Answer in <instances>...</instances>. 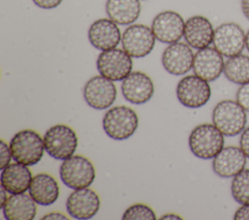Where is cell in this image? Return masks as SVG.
<instances>
[{
  "mask_svg": "<svg viewBox=\"0 0 249 220\" xmlns=\"http://www.w3.org/2000/svg\"><path fill=\"white\" fill-rule=\"evenodd\" d=\"M233 218L235 220H249V204H241L234 212Z\"/></svg>",
  "mask_w": 249,
  "mask_h": 220,
  "instance_id": "obj_31",
  "label": "cell"
},
{
  "mask_svg": "<svg viewBox=\"0 0 249 220\" xmlns=\"http://www.w3.org/2000/svg\"><path fill=\"white\" fill-rule=\"evenodd\" d=\"M160 219V220H162V219H182V217L179 216V215H177V214L167 213V214H164L163 216H161Z\"/></svg>",
  "mask_w": 249,
  "mask_h": 220,
  "instance_id": "obj_35",
  "label": "cell"
},
{
  "mask_svg": "<svg viewBox=\"0 0 249 220\" xmlns=\"http://www.w3.org/2000/svg\"><path fill=\"white\" fill-rule=\"evenodd\" d=\"M214 47L226 57L240 54L245 47V33L235 22H225L214 30Z\"/></svg>",
  "mask_w": 249,
  "mask_h": 220,
  "instance_id": "obj_11",
  "label": "cell"
},
{
  "mask_svg": "<svg viewBox=\"0 0 249 220\" xmlns=\"http://www.w3.org/2000/svg\"><path fill=\"white\" fill-rule=\"evenodd\" d=\"M43 140L45 150L56 160H65L71 157L78 146L76 132L65 124H56L49 128Z\"/></svg>",
  "mask_w": 249,
  "mask_h": 220,
  "instance_id": "obj_6",
  "label": "cell"
},
{
  "mask_svg": "<svg viewBox=\"0 0 249 220\" xmlns=\"http://www.w3.org/2000/svg\"><path fill=\"white\" fill-rule=\"evenodd\" d=\"M151 28L158 41L169 45L179 42L184 36L185 21L178 13L164 11L154 17Z\"/></svg>",
  "mask_w": 249,
  "mask_h": 220,
  "instance_id": "obj_12",
  "label": "cell"
},
{
  "mask_svg": "<svg viewBox=\"0 0 249 220\" xmlns=\"http://www.w3.org/2000/svg\"><path fill=\"white\" fill-rule=\"evenodd\" d=\"M195 54L188 44L176 42L169 44L161 54L164 70L173 76H183L193 69Z\"/></svg>",
  "mask_w": 249,
  "mask_h": 220,
  "instance_id": "obj_14",
  "label": "cell"
},
{
  "mask_svg": "<svg viewBox=\"0 0 249 220\" xmlns=\"http://www.w3.org/2000/svg\"><path fill=\"white\" fill-rule=\"evenodd\" d=\"M232 198L240 204H249V169H243L233 176L231 184Z\"/></svg>",
  "mask_w": 249,
  "mask_h": 220,
  "instance_id": "obj_25",
  "label": "cell"
},
{
  "mask_svg": "<svg viewBox=\"0 0 249 220\" xmlns=\"http://www.w3.org/2000/svg\"><path fill=\"white\" fill-rule=\"evenodd\" d=\"M156 37L152 28L144 24H130L122 35L123 49L132 58H142L151 53Z\"/></svg>",
  "mask_w": 249,
  "mask_h": 220,
  "instance_id": "obj_9",
  "label": "cell"
},
{
  "mask_svg": "<svg viewBox=\"0 0 249 220\" xmlns=\"http://www.w3.org/2000/svg\"><path fill=\"white\" fill-rule=\"evenodd\" d=\"M239 145L247 158H249V127L245 128L241 132L239 139Z\"/></svg>",
  "mask_w": 249,
  "mask_h": 220,
  "instance_id": "obj_29",
  "label": "cell"
},
{
  "mask_svg": "<svg viewBox=\"0 0 249 220\" xmlns=\"http://www.w3.org/2000/svg\"><path fill=\"white\" fill-rule=\"evenodd\" d=\"M225 61L223 55L215 47H204L195 53L193 71L197 77L213 81L224 72Z\"/></svg>",
  "mask_w": 249,
  "mask_h": 220,
  "instance_id": "obj_17",
  "label": "cell"
},
{
  "mask_svg": "<svg viewBox=\"0 0 249 220\" xmlns=\"http://www.w3.org/2000/svg\"><path fill=\"white\" fill-rule=\"evenodd\" d=\"M13 159L25 166L39 163L44 155V140L34 130L24 129L16 133L10 141Z\"/></svg>",
  "mask_w": 249,
  "mask_h": 220,
  "instance_id": "obj_1",
  "label": "cell"
},
{
  "mask_svg": "<svg viewBox=\"0 0 249 220\" xmlns=\"http://www.w3.org/2000/svg\"><path fill=\"white\" fill-rule=\"evenodd\" d=\"M224 135L214 125L199 124L193 129L189 136V147L197 158L213 159L224 147Z\"/></svg>",
  "mask_w": 249,
  "mask_h": 220,
  "instance_id": "obj_2",
  "label": "cell"
},
{
  "mask_svg": "<svg viewBox=\"0 0 249 220\" xmlns=\"http://www.w3.org/2000/svg\"><path fill=\"white\" fill-rule=\"evenodd\" d=\"M237 103L246 110L249 111V82L240 85L236 91Z\"/></svg>",
  "mask_w": 249,
  "mask_h": 220,
  "instance_id": "obj_27",
  "label": "cell"
},
{
  "mask_svg": "<svg viewBox=\"0 0 249 220\" xmlns=\"http://www.w3.org/2000/svg\"><path fill=\"white\" fill-rule=\"evenodd\" d=\"M0 194H1V198H0V207L2 208V206L5 204L7 199H8V191L1 186V190H0Z\"/></svg>",
  "mask_w": 249,
  "mask_h": 220,
  "instance_id": "obj_34",
  "label": "cell"
},
{
  "mask_svg": "<svg viewBox=\"0 0 249 220\" xmlns=\"http://www.w3.org/2000/svg\"><path fill=\"white\" fill-rule=\"evenodd\" d=\"M34 2V4L42 9H54L56 7H58L63 0H32Z\"/></svg>",
  "mask_w": 249,
  "mask_h": 220,
  "instance_id": "obj_30",
  "label": "cell"
},
{
  "mask_svg": "<svg viewBox=\"0 0 249 220\" xmlns=\"http://www.w3.org/2000/svg\"><path fill=\"white\" fill-rule=\"evenodd\" d=\"M96 68L101 76L113 81H121L132 72V57L117 47L103 50L96 59Z\"/></svg>",
  "mask_w": 249,
  "mask_h": 220,
  "instance_id": "obj_7",
  "label": "cell"
},
{
  "mask_svg": "<svg viewBox=\"0 0 249 220\" xmlns=\"http://www.w3.org/2000/svg\"><path fill=\"white\" fill-rule=\"evenodd\" d=\"M83 95L90 108L105 110L114 104L117 98V87L113 80L101 75L94 76L86 82Z\"/></svg>",
  "mask_w": 249,
  "mask_h": 220,
  "instance_id": "obj_10",
  "label": "cell"
},
{
  "mask_svg": "<svg viewBox=\"0 0 249 220\" xmlns=\"http://www.w3.org/2000/svg\"><path fill=\"white\" fill-rule=\"evenodd\" d=\"M88 37L91 46L101 51L115 48L122 42L118 24L109 17L93 21L89 28Z\"/></svg>",
  "mask_w": 249,
  "mask_h": 220,
  "instance_id": "obj_16",
  "label": "cell"
},
{
  "mask_svg": "<svg viewBox=\"0 0 249 220\" xmlns=\"http://www.w3.org/2000/svg\"><path fill=\"white\" fill-rule=\"evenodd\" d=\"M245 47H246L247 50L249 51V30H248L247 33L245 34Z\"/></svg>",
  "mask_w": 249,
  "mask_h": 220,
  "instance_id": "obj_36",
  "label": "cell"
},
{
  "mask_svg": "<svg viewBox=\"0 0 249 220\" xmlns=\"http://www.w3.org/2000/svg\"><path fill=\"white\" fill-rule=\"evenodd\" d=\"M212 122L224 136L234 137L245 129L246 110L237 101L223 100L213 109Z\"/></svg>",
  "mask_w": 249,
  "mask_h": 220,
  "instance_id": "obj_4",
  "label": "cell"
},
{
  "mask_svg": "<svg viewBox=\"0 0 249 220\" xmlns=\"http://www.w3.org/2000/svg\"><path fill=\"white\" fill-rule=\"evenodd\" d=\"M247 157L240 147L230 145L223 149L213 158L212 169L214 173L223 178L233 177L245 169Z\"/></svg>",
  "mask_w": 249,
  "mask_h": 220,
  "instance_id": "obj_18",
  "label": "cell"
},
{
  "mask_svg": "<svg viewBox=\"0 0 249 220\" xmlns=\"http://www.w3.org/2000/svg\"><path fill=\"white\" fill-rule=\"evenodd\" d=\"M176 96L184 107L198 109L209 101L211 87L207 80L196 75H190L182 78L177 83Z\"/></svg>",
  "mask_w": 249,
  "mask_h": 220,
  "instance_id": "obj_8",
  "label": "cell"
},
{
  "mask_svg": "<svg viewBox=\"0 0 249 220\" xmlns=\"http://www.w3.org/2000/svg\"><path fill=\"white\" fill-rule=\"evenodd\" d=\"M122 218L124 220H156L157 216L149 205L134 204L125 209Z\"/></svg>",
  "mask_w": 249,
  "mask_h": 220,
  "instance_id": "obj_26",
  "label": "cell"
},
{
  "mask_svg": "<svg viewBox=\"0 0 249 220\" xmlns=\"http://www.w3.org/2000/svg\"><path fill=\"white\" fill-rule=\"evenodd\" d=\"M36 202L25 193L11 194L2 206L3 215L7 220H32L37 212Z\"/></svg>",
  "mask_w": 249,
  "mask_h": 220,
  "instance_id": "obj_21",
  "label": "cell"
},
{
  "mask_svg": "<svg viewBox=\"0 0 249 220\" xmlns=\"http://www.w3.org/2000/svg\"><path fill=\"white\" fill-rule=\"evenodd\" d=\"M100 208L98 194L89 188L75 189L67 198L66 210L75 219L92 218Z\"/></svg>",
  "mask_w": 249,
  "mask_h": 220,
  "instance_id": "obj_13",
  "label": "cell"
},
{
  "mask_svg": "<svg viewBox=\"0 0 249 220\" xmlns=\"http://www.w3.org/2000/svg\"><path fill=\"white\" fill-rule=\"evenodd\" d=\"M60 179L71 189L89 187L95 178L93 164L83 155H72L63 160L59 168Z\"/></svg>",
  "mask_w": 249,
  "mask_h": 220,
  "instance_id": "obj_5",
  "label": "cell"
},
{
  "mask_svg": "<svg viewBox=\"0 0 249 220\" xmlns=\"http://www.w3.org/2000/svg\"><path fill=\"white\" fill-rule=\"evenodd\" d=\"M105 10L108 17L119 25H130L141 14L140 0H107Z\"/></svg>",
  "mask_w": 249,
  "mask_h": 220,
  "instance_id": "obj_23",
  "label": "cell"
},
{
  "mask_svg": "<svg viewBox=\"0 0 249 220\" xmlns=\"http://www.w3.org/2000/svg\"><path fill=\"white\" fill-rule=\"evenodd\" d=\"M1 186L10 194L25 193L29 190L33 175L27 166L20 163H13L5 167L1 172Z\"/></svg>",
  "mask_w": 249,
  "mask_h": 220,
  "instance_id": "obj_20",
  "label": "cell"
},
{
  "mask_svg": "<svg viewBox=\"0 0 249 220\" xmlns=\"http://www.w3.org/2000/svg\"><path fill=\"white\" fill-rule=\"evenodd\" d=\"M42 219L43 220H46V219H64V220H67L69 218L67 216H65L63 213H60V212H51V213H48L45 216H43Z\"/></svg>",
  "mask_w": 249,
  "mask_h": 220,
  "instance_id": "obj_32",
  "label": "cell"
},
{
  "mask_svg": "<svg viewBox=\"0 0 249 220\" xmlns=\"http://www.w3.org/2000/svg\"><path fill=\"white\" fill-rule=\"evenodd\" d=\"M214 29L208 18L202 16H194L185 21L184 38L187 44L196 49L209 47L213 42Z\"/></svg>",
  "mask_w": 249,
  "mask_h": 220,
  "instance_id": "obj_19",
  "label": "cell"
},
{
  "mask_svg": "<svg viewBox=\"0 0 249 220\" xmlns=\"http://www.w3.org/2000/svg\"><path fill=\"white\" fill-rule=\"evenodd\" d=\"M223 73L232 83L242 85L249 82V56L240 53L229 57Z\"/></svg>",
  "mask_w": 249,
  "mask_h": 220,
  "instance_id": "obj_24",
  "label": "cell"
},
{
  "mask_svg": "<svg viewBox=\"0 0 249 220\" xmlns=\"http://www.w3.org/2000/svg\"><path fill=\"white\" fill-rule=\"evenodd\" d=\"M0 151H1L0 169L3 170L5 167L10 165L11 158H13L10 146L3 140H1V141H0Z\"/></svg>",
  "mask_w": 249,
  "mask_h": 220,
  "instance_id": "obj_28",
  "label": "cell"
},
{
  "mask_svg": "<svg viewBox=\"0 0 249 220\" xmlns=\"http://www.w3.org/2000/svg\"><path fill=\"white\" fill-rule=\"evenodd\" d=\"M121 90L127 102L134 105H142L153 97L155 86L147 74L135 71L122 80Z\"/></svg>",
  "mask_w": 249,
  "mask_h": 220,
  "instance_id": "obj_15",
  "label": "cell"
},
{
  "mask_svg": "<svg viewBox=\"0 0 249 220\" xmlns=\"http://www.w3.org/2000/svg\"><path fill=\"white\" fill-rule=\"evenodd\" d=\"M138 116L129 107L117 106L109 109L102 119V127L106 135L116 141L130 138L138 127Z\"/></svg>",
  "mask_w": 249,
  "mask_h": 220,
  "instance_id": "obj_3",
  "label": "cell"
},
{
  "mask_svg": "<svg viewBox=\"0 0 249 220\" xmlns=\"http://www.w3.org/2000/svg\"><path fill=\"white\" fill-rule=\"evenodd\" d=\"M29 195L41 205H51L56 202L59 196V186L53 176L41 173L33 176Z\"/></svg>",
  "mask_w": 249,
  "mask_h": 220,
  "instance_id": "obj_22",
  "label": "cell"
},
{
  "mask_svg": "<svg viewBox=\"0 0 249 220\" xmlns=\"http://www.w3.org/2000/svg\"><path fill=\"white\" fill-rule=\"evenodd\" d=\"M241 10L244 16L249 20V0H241Z\"/></svg>",
  "mask_w": 249,
  "mask_h": 220,
  "instance_id": "obj_33",
  "label": "cell"
}]
</instances>
